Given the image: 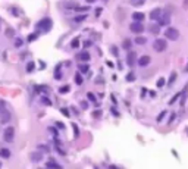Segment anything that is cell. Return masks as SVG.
Here are the masks:
<instances>
[{
  "mask_svg": "<svg viewBox=\"0 0 188 169\" xmlns=\"http://www.w3.org/2000/svg\"><path fill=\"white\" fill-rule=\"evenodd\" d=\"M70 46H72V47H74V49H77V47L79 46V41H78V38H75V40L72 41V44H70Z\"/></svg>",
  "mask_w": 188,
  "mask_h": 169,
  "instance_id": "cell-29",
  "label": "cell"
},
{
  "mask_svg": "<svg viewBox=\"0 0 188 169\" xmlns=\"http://www.w3.org/2000/svg\"><path fill=\"white\" fill-rule=\"evenodd\" d=\"M122 47H124V49H126V50L131 49V41H129V38H125V40L122 41Z\"/></svg>",
  "mask_w": 188,
  "mask_h": 169,
  "instance_id": "cell-16",
  "label": "cell"
},
{
  "mask_svg": "<svg viewBox=\"0 0 188 169\" xmlns=\"http://www.w3.org/2000/svg\"><path fill=\"white\" fill-rule=\"evenodd\" d=\"M0 157L9 159V157H10V150H9V149H0Z\"/></svg>",
  "mask_w": 188,
  "mask_h": 169,
  "instance_id": "cell-12",
  "label": "cell"
},
{
  "mask_svg": "<svg viewBox=\"0 0 188 169\" xmlns=\"http://www.w3.org/2000/svg\"><path fill=\"white\" fill-rule=\"evenodd\" d=\"M79 71H81V72H87V71H88V66H87V65H79Z\"/></svg>",
  "mask_w": 188,
  "mask_h": 169,
  "instance_id": "cell-31",
  "label": "cell"
},
{
  "mask_svg": "<svg viewBox=\"0 0 188 169\" xmlns=\"http://www.w3.org/2000/svg\"><path fill=\"white\" fill-rule=\"evenodd\" d=\"M160 25H169V22H171V18L168 15H160V18L157 19Z\"/></svg>",
  "mask_w": 188,
  "mask_h": 169,
  "instance_id": "cell-10",
  "label": "cell"
},
{
  "mask_svg": "<svg viewBox=\"0 0 188 169\" xmlns=\"http://www.w3.org/2000/svg\"><path fill=\"white\" fill-rule=\"evenodd\" d=\"M15 46H16V47H21V46H22V40H21V38L15 40Z\"/></svg>",
  "mask_w": 188,
  "mask_h": 169,
  "instance_id": "cell-36",
  "label": "cell"
},
{
  "mask_svg": "<svg viewBox=\"0 0 188 169\" xmlns=\"http://www.w3.org/2000/svg\"><path fill=\"white\" fill-rule=\"evenodd\" d=\"M132 18H134V21H140V22H143V19H144V13H143V12H134V13H132Z\"/></svg>",
  "mask_w": 188,
  "mask_h": 169,
  "instance_id": "cell-11",
  "label": "cell"
},
{
  "mask_svg": "<svg viewBox=\"0 0 188 169\" xmlns=\"http://www.w3.org/2000/svg\"><path fill=\"white\" fill-rule=\"evenodd\" d=\"M175 80H176V72H172V74H171V78H169V81H168V84L172 85V84L175 82Z\"/></svg>",
  "mask_w": 188,
  "mask_h": 169,
  "instance_id": "cell-17",
  "label": "cell"
},
{
  "mask_svg": "<svg viewBox=\"0 0 188 169\" xmlns=\"http://www.w3.org/2000/svg\"><path fill=\"white\" fill-rule=\"evenodd\" d=\"M179 96H181V93H178V94H175V96H173V97L171 99V102H169V103H171V105H172V103H175V100H176V99H179Z\"/></svg>",
  "mask_w": 188,
  "mask_h": 169,
  "instance_id": "cell-28",
  "label": "cell"
},
{
  "mask_svg": "<svg viewBox=\"0 0 188 169\" xmlns=\"http://www.w3.org/2000/svg\"><path fill=\"white\" fill-rule=\"evenodd\" d=\"M112 53H113V56H118V50H116L115 46H112Z\"/></svg>",
  "mask_w": 188,
  "mask_h": 169,
  "instance_id": "cell-37",
  "label": "cell"
},
{
  "mask_svg": "<svg viewBox=\"0 0 188 169\" xmlns=\"http://www.w3.org/2000/svg\"><path fill=\"white\" fill-rule=\"evenodd\" d=\"M93 116H94V118H100V116H102V110H96V112H93Z\"/></svg>",
  "mask_w": 188,
  "mask_h": 169,
  "instance_id": "cell-34",
  "label": "cell"
},
{
  "mask_svg": "<svg viewBox=\"0 0 188 169\" xmlns=\"http://www.w3.org/2000/svg\"><path fill=\"white\" fill-rule=\"evenodd\" d=\"M9 119H10V113L5 109L2 113H0V122H2V124H6V122H9Z\"/></svg>",
  "mask_w": 188,
  "mask_h": 169,
  "instance_id": "cell-9",
  "label": "cell"
},
{
  "mask_svg": "<svg viewBox=\"0 0 188 169\" xmlns=\"http://www.w3.org/2000/svg\"><path fill=\"white\" fill-rule=\"evenodd\" d=\"M55 78H56V80H60V78H62V74H60L59 71H56V75H55Z\"/></svg>",
  "mask_w": 188,
  "mask_h": 169,
  "instance_id": "cell-38",
  "label": "cell"
},
{
  "mask_svg": "<svg viewBox=\"0 0 188 169\" xmlns=\"http://www.w3.org/2000/svg\"><path fill=\"white\" fill-rule=\"evenodd\" d=\"M37 27H38V28H44V30H50L52 21H50V19H43V21H40V22L37 24Z\"/></svg>",
  "mask_w": 188,
  "mask_h": 169,
  "instance_id": "cell-6",
  "label": "cell"
},
{
  "mask_svg": "<svg viewBox=\"0 0 188 169\" xmlns=\"http://www.w3.org/2000/svg\"><path fill=\"white\" fill-rule=\"evenodd\" d=\"M3 138L8 141V143H12L15 140V128L13 127H8L3 132Z\"/></svg>",
  "mask_w": 188,
  "mask_h": 169,
  "instance_id": "cell-3",
  "label": "cell"
},
{
  "mask_svg": "<svg viewBox=\"0 0 188 169\" xmlns=\"http://www.w3.org/2000/svg\"><path fill=\"white\" fill-rule=\"evenodd\" d=\"M62 113H63L65 116H69V112H68V109H62Z\"/></svg>",
  "mask_w": 188,
  "mask_h": 169,
  "instance_id": "cell-40",
  "label": "cell"
},
{
  "mask_svg": "<svg viewBox=\"0 0 188 169\" xmlns=\"http://www.w3.org/2000/svg\"><path fill=\"white\" fill-rule=\"evenodd\" d=\"M166 116V110H163V112H160V115L157 116V122H162V119Z\"/></svg>",
  "mask_w": 188,
  "mask_h": 169,
  "instance_id": "cell-23",
  "label": "cell"
},
{
  "mask_svg": "<svg viewBox=\"0 0 188 169\" xmlns=\"http://www.w3.org/2000/svg\"><path fill=\"white\" fill-rule=\"evenodd\" d=\"M35 38H37V34H30L28 35V41H34Z\"/></svg>",
  "mask_w": 188,
  "mask_h": 169,
  "instance_id": "cell-35",
  "label": "cell"
},
{
  "mask_svg": "<svg viewBox=\"0 0 188 169\" xmlns=\"http://www.w3.org/2000/svg\"><path fill=\"white\" fill-rule=\"evenodd\" d=\"M129 28H131V31H132V33H135V34H140V33H143V31H144L143 22H140V21L132 22L131 25H129Z\"/></svg>",
  "mask_w": 188,
  "mask_h": 169,
  "instance_id": "cell-4",
  "label": "cell"
},
{
  "mask_svg": "<svg viewBox=\"0 0 188 169\" xmlns=\"http://www.w3.org/2000/svg\"><path fill=\"white\" fill-rule=\"evenodd\" d=\"M43 103H44V105H50V100L47 99V97H43Z\"/></svg>",
  "mask_w": 188,
  "mask_h": 169,
  "instance_id": "cell-39",
  "label": "cell"
},
{
  "mask_svg": "<svg viewBox=\"0 0 188 169\" xmlns=\"http://www.w3.org/2000/svg\"><path fill=\"white\" fill-rule=\"evenodd\" d=\"M129 3H131L132 6L138 8V6H143V5L146 3V0H129Z\"/></svg>",
  "mask_w": 188,
  "mask_h": 169,
  "instance_id": "cell-13",
  "label": "cell"
},
{
  "mask_svg": "<svg viewBox=\"0 0 188 169\" xmlns=\"http://www.w3.org/2000/svg\"><path fill=\"white\" fill-rule=\"evenodd\" d=\"M187 69H188V68H187Z\"/></svg>",
  "mask_w": 188,
  "mask_h": 169,
  "instance_id": "cell-44",
  "label": "cell"
},
{
  "mask_svg": "<svg viewBox=\"0 0 188 169\" xmlns=\"http://www.w3.org/2000/svg\"><path fill=\"white\" fill-rule=\"evenodd\" d=\"M46 166H47V168H57V169H60V168H62L59 163H56V162H53V160L47 162V163H46Z\"/></svg>",
  "mask_w": 188,
  "mask_h": 169,
  "instance_id": "cell-15",
  "label": "cell"
},
{
  "mask_svg": "<svg viewBox=\"0 0 188 169\" xmlns=\"http://www.w3.org/2000/svg\"><path fill=\"white\" fill-rule=\"evenodd\" d=\"M68 91H69V85H63V87L59 88V93H60V94H65V93H68Z\"/></svg>",
  "mask_w": 188,
  "mask_h": 169,
  "instance_id": "cell-20",
  "label": "cell"
},
{
  "mask_svg": "<svg viewBox=\"0 0 188 169\" xmlns=\"http://www.w3.org/2000/svg\"><path fill=\"white\" fill-rule=\"evenodd\" d=\"M41 159V154L38 153H32V160H40Z\"/></svg>",
  "mask_w": 188,
  "mask_h": 169,
  "instance_id": "cell-32",
  "label": "cell"
},
{
  "mask_svg": "<svg viewBox=\"0 0 188 169\" xmlns=\"http://www.w3.org/2000/svg\"><path fill=\"white\" fill-rule=\"evenodd\" d=\"M87 97H88L91 102H94V100H96V96H94L93 93H88V94H87Z\"/></svg>",
  "mask_w": 188,
  "mask_h": 169,
  "instance_id": "cell-33",
  "label": "cell"
},
{
  "mask_svg": "<svg viewBox=\"0 0 188 169\" xmlns=\"http://www.w3.org/2000/svg\"><path fill=\"white\" fill-rule=\"evenodd\" d=\"M27 71H28V72L34 71V62H30V63L27 65Z\"/></svg>",
  "mask_w": 188,
  "mask_h": 169,
  "instance_id": "cell-25",
  "label": "cell"
},
{
  "mask_svg": "<svg viewBox=\"0 0 188 169\" xmlns=\"http://www.w3.org/2000/svg\"><path fill=\"white\" fill-rule=\"evenodd\" d=\"M0 168H2V162H0Z\"/></svg>",
  "mask_w": 188,
  "mask_h": 169,
  "instance_id": "cell-43",
  "label": "cell"
},
{
  "mask_svg": "<svg viewBox=\"0 0 188 169\" xmlns=\"http://www.w3.org/2000/svg\"><path fill=\"white\" fill-rule=\"evenodd\" d=\"M150 62H151V59H150V56H141L140 59H138V65L140 66H149L150 65Z\"/></svg>",
  "mask_w": 188,
  "mask_h": 169,
  "instance_id": "cell-7",
  "label": "cell"
},
{
  "mask_svg": "<svg viewBox=\"0 0 188 169\" xmlns=\"http://www.w3.org/2000/svg\"><path fill=\"white\" fill-rule=\"evenodd\" d=\"M166 47H168L166 40H163V38H156L154 43H153V49H154L156 52H159V53L164 52V50H166Z\"/></svg>",
  "mask_w": 188,
  "mask_h": 169,
  "instance_id": "cell-1",
  "label": "cell"
},
{
  "mask_svg": "<svg viewBox=\"0 0 188 169\" xmlns=\"http://www.w3.org/2000/svg\"><path fill=\"white\" fill-rule=\"evenodd\" d=\"M5 109H6V103H5L3 100H0V113H2Z\"/></svg>",
  "mask_w": 188,
  "mask_h": 169,
  "instance_id": "cell-26",
  "label": "cell"
},
{
  "mask_svg": "<svg viewBox=\"0 0 188 169\" xmlns=\"http://www.w3.org/2000/svg\"><path fill=\"white\" fill-rule=\"evenodd\" d=\"M159 31H160V30H159L157 25H151V27H150V33H151V34H159Z\"/></svg>",
  "mask_w": 188,
  "mask_h": 169,
  "instance_id": "cell-19",
  "label": "cell"
},
{
  "mask_svg": "<svg viewBox=\"0 0 188 169\" xmlns=\"http://www.w3.org/2000/svg\"><path fill=\"white\" fill-rule=\"evenodd\" d=\"M134 80H135V74H132V72H131V74L126 75V81H134Z\"/></svg>",
  "mask_w": 188,
  "mask_h": 169,
  "instance_id": "cell-24",
  "label": "cell"
},
{
  "mask_svg": "<svg viewBox=\"0 0 188 169\" xmlns=\"http://www.w3.org/2000/svg\"><path fill=\"white\" fill-rule=\"evenodd\" d=\"M96 0H87V3H94Z\"/></svg>",
  "mask_w": 188,
  "mask_h": 169,
  "instance_id": "cell-42",
  "label": "cell"
},
{
  "mask_svg": "<svg viewBox=\"0 0 188 169\" xmlns=\"http://www.w3.org/2000/svg\"><path fill=\"white\" fill-rule=\"evenodd\" d=\"M160 15H162V9L156 8V9H153V10L150 12V19H151V21H157V19L160 18Z\"/></svg>",
  "mask_w": 188,
  "mask_h": 169,
  "instance_id": "cell-8",
  "label": "cell"
},
{
  "mask_svg": "<svg viewBox=\"0 0 188 169\" xmlns=\"http://www.w3.org/2000/svg\"><path fill=\"white\" fill-rule=\"evenodd\" d=\"M126 63H128L129 66H132V65L137 63V53H135L134 50H129V52H128V55H126Z\"/></svg>",
  "mask_w": 188,
  "mask_h": 169,
  "instance_id": "cell-5",
  "label": "cell"
},
{
  "mask_svg": "<svg viewBox=\"0 0 188 169\" xmlns=\"http://www.w3.org/2000/svg\"><path fill=\"white\" fill-rule=\"evenodd\" d=\"M164 37H166L168 40H178L179 38V31L173 27H168L166 30H164Z\"/></svg>",
  "mask_w": 188,
  "mask_h": 169,
  "instance_id": "cell-2",
  "label": "cell"
},
{
  "mask_svg": "<svg viewBox=\"0 0 188 169\" xmlns=\"http://www.w3.org/2000/svg\"><path fill=\"white\" fill-rule=\"evenodd\" d=\"M85 18H87L85 15H79V16H77V18H75V21H77V22H81V21H84Z\"/></svg>",
  "mask_w": 188,
  "mask_h": 169,
  "instance_id": "cell-30",
  "label": "cell"
},
{
  "mask_svg": "<svg viewBox=\"0 0 188 169\" xmlns=\"http://www.w3.org/2000/svg\"><path fill=\"white\" fill-rule=\"evenodd\" d=\"M75 9H77L78 12H87L90 8H88V6H84V8H79V6H78V8H75Z\"/></svg>",
  "mask_w": 188,
  "mask_h": 169,
  "instance_id": "cell-27",
  "label": "cell"
},
{
  "mask_svg": "<svg viewBox=\"0 0 188 169\" xmlns=\"http://www.w3.org/2000/svg\"><path fill=\"white\" fill-rule=\"evenodd\" d=\"M135 43H137V44H144V43H146V38H144V37H137V38H135Z\"/></svg>",
  "mask_w": 188,
  "mask_h": 169,
  "instance_id": "cell-21",
  "label": "cell"
},
{
  "mask_svg": "<svg viewBox=\"0 0 188 169\" xmlns=\"http://www.w3.org/2000/svg\"><path fill=\"white\" fill-rule=\"evenodd\" d=\"M74 131H75V137H78V134H79V132H78V128H77L75 125H74Z\"/></svg>",
  "mask_w": 188,
  "mask_h": 169,
  "instance_id": "cell-41",
  "label": "cell"
},
{
  "mask_svg": "<svg viewBox=\"0 0 188 169\" xmlns=\"http://www.w3.org/2000/svg\"><path fill=\"white\" fill-rule=\"evenodd\" d=\"M81 60H84V62H87V60H90V55H88V52H82V53H79V56H78Z\"/></svg>",
  "mask_w": 188,
  "mask_h": 169,
  "instance_id": "cell-14",
  "label": "cell"
},
{
  "mask_svg": "<svg viewBox=\"0 0 188 169\" xmlns=\"http://www.w3.org/2000/svg\"><path fill=\"white\" fill-rule=\"evenodd\" d=\"M164 84H166V81H164V78H159V80H157V82H156V85H157L159 88H162Z\"/></svg>",
  "mask_w": 188,
  "mask_h": 169,
  "instance_id": "cell-18",
  "label": "cell"
},
{
  "mask_svg": "<svg viewBox=\"0 0 188 169\" xmlns=\"http://www.w3.org/2000/svg\"><path fill=\"white\" fill-rule=\"evenodd\" d=\"M75 82H77L78 85H81V84H82V77H81L79 74H77V75H75Z\"/></svg>",
  "mask_w": 188,
  "mask_h": 169,
  "instance_id": "cell-22",
  "label": "cell"
}]
</instances>
